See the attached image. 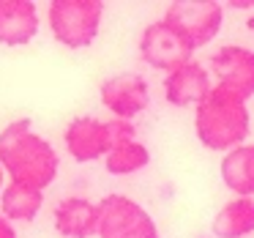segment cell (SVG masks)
Listing matches in <instances>:
<instances>
[{
	"mask_svg": "<svg viewBox=\"0 0 254 238\" xmlns=\"http://www.w3.org/2000/svg\"><path fill=\"white\" fill-rule=\"evenodd\" d=\"M213 85L216 82L210 79L208 66H202L199 61H189L164 77V99H167V104L178 107V110L197 107L210 93Z\"/></svg>",
	"mask_w": 254,
	"mask_h": 238,
	"instance_id": "10",
	"label": "cell"
},
{
	"mask_svg": "<svg viewBox=\"0 0 254 238\" xmlns=\"http://www.w3.org/2000/svg\"><path fill=\"white\" fill-rule=\"evenodd\" d=\"M0 238H19V236H17V227H14V222H8L3 214H0Z\"/></svg>",
	"mask_w": 254,
	"mask_h": 238,
	"instance_id": "17",
	"label": "cell"
},
{
	"mask_svg": "<svg viewBox=\"0 0 254 238\" xmlns=\"http://www.w3.org/2000/svg\"><path fill=\"white\" fill-rule=\"evenodd\" d=\"M39 33V8L33 0H0V44L25 47Z\"/></svg>",
	"mask_w": 254,
	"mask_h": 238,
	"instance_id": "11",
	"label": "cell"
},
{
	"mask_svg": "<svg viewBox=\"0 0 254 238\" xmlns=\"http://www.w3.org/2000/svg\"><path fill=\"white\" fill-rule=\"evenodd\" d=\"M208 72L219 88L232 90L246 101L254 96V50L249 47L224 44L210 55Z\"/></svg>",
	"mask_w": 254,
	"mask_h": 238,
	"instance_id": "8",
	"label": "cell"
},
{
	"mask_svg": "<svg viewBox=\"0 0 254 238\" xmlns=\"http://www.w3.org/2000/svg\"><path fill=\"white\" fill-rule=\"evenodd\" d=\"M52 222L63 238H93L99 236V203L88 197H63L55 205Z\"/></svg>",
	"mask_w": 254,
	"mask_h": 238,
	"instance_id": "12",
	"label": "cell"
},
{
	"mask_svg": "<svg viewBox=\"0 0 254 238\" xmlns=\"http://www.w3.org/2000/svg\"><path fill=\"white\" fill-rule=\"evenodd\" d=\"M249 132H252L249 101L235 96L232 90L213 85L210 93L194 107V134L202 148L230 154L246 145Z\"/></svg>",
	"mask_w": 254,
	"mask_h": 238,
	"instance_id": "2",
	"label": "cell"
},
{
	"mask_svg": "<svg viewBox=\"0 0 254 238\" xmlns=\"http://www.w3.org/2000/svg\"><path fill=\"white\" fill-rule=\"evenodd\" d=\"M161 19L170 22L197 52L219 36L221 22H224V8L216 0H175L167 6Z\"/></svg>",
	"mask_w": 254,
	"mask_h": 238,
	"instance_id": "6",
	"label": "cell"
},
{
	"mask_svg": "<svg viewBox=\"0 0 254 238\" xmlns=\"http://www.w3.org/2000/svg\"><path fill=\"white\" fill-rule=\"evenodd\" d=\"M139 58L148 63L150 69L159 72H175L178 66L194 61V50L189 47V41L172 28L164 19H156L139 36Z\"/></svg>",
	"mask_w": 254,
	"mask_h": 238,
	"instance_id": "7",
	"label": "cell"
},
{
	"mask_svg": "<svg viewBox=\"0 0 254 238\" xmlns=\"http://www.w3.org/2000/svg\"><path fill=\"white\" fill-rule=\"evenodd\" d=\"M150 164V148L139 140H126L115 145L104 159V170L110 175H134Z\"/></svg>",
	"mask_w": 254,
	"mask_h": 238,
	"instance_id": "16",
	"label": "cell"
},
{
	"mask_svg": "<svg viewBox=\"0 0 254 238\" xmlns=\"http://www.w3.org/2000/svg\"><path fill=\"white\" fill-rule=\"evenodd\" d=\"M216 238H246L254 233V197H232L210 222Z\"/></svg>",
	"mask_w": 254,
	"mask_h": 238,
	"instance_id": "13",
	"label": "cell"
},
{
	"mask_svg": "<svg viewBox=\"0 0 254 238\" xmlns=\"http://www.w3.org/2000/svg\"><path fill=\"white\" fill-rule=\"evenodd\" d=\"M99 238H161L156 219L126 194L99 200Z\"/></svg>",
	"mask_w": 254,
	"mask_h": 238,
	"instance_id": "5",
	"label": "cell"
},
{
	"mask_svg": "<svg viewBox=\"0 0 254 238\" xmlns=\"http://www.w3.org/2000/svg\"><path fill=\"white\" fill-rule=\"evenodd\" d=\"M0 167L14 183L44 192L61 172V156L55 145L33 129L30 118H17L0 132Z\"/></svg>",
	"mask_w": 254,
	"mask_h": 238,
	"instance_id": "1",
	"label": "cell"
},
{
	"mask_svg": "<svg viewBox=\"0 0 254 238\" xmlns=\"http://www.w3.org/2000/svg\"><path fill=\"white\" fill-rule=\"evenodd\" d=\"M52 39L66 50H85L96 41L104 22L101 0H52L47 8Z\"/></svg>",
	"mask_w": 254,
	"mask_h": 238,
	"instance_id": "4",
	"label": "cell"
},
{
	"mask_svg": "<svg viewBox=\"0 0 254 238\" xmlns=\"http://www.w3.org/2000/svg\"><path fill=\"white\" fill-rule=\"evenodd\" d=\"M3 189H6V172H3V167H0V194H3Z\"/></svg>",
	"mask_w": 254,
	"mask_h": 238,
	"instance_id": "18",
	"label": "cell"
},
{
	"mask_svg": "<svg viewBox=\"0 0 254 238\" xmlns=\"http://www.w3.org/2000/svg\"><path fill=\"white\" fill-rule=\"evenodd\" d=\"M99 99L104 104V110L112 112V118L118 121H131L137 115H142L150 104V88L148 79L137 72L128 74H115V77L104 79L99 88Z\"/></svg>",
	"mask_w": 254,
	"mask_h": 238,
	"instance_id": "9",
	"label": "cell"
},
{
	"mask_svg": "<svg viewBox=\"0 0 254 238\" xmlns=\"http://www.w3.org/2000/svg\"><path fill=\"white\" fill-rule=\"evenodd\" d=\"M41 205H44V192L25 183L8 181L0 194V214L8 222H33L41 214Z\"/></svg>",
	"mask_w": 254,
	"mask_h": 238,
	"instance_id": "15",
	"label": "cell"
},
{
	"mask_svg": "<svg viewBox=\"0 0 254 238\" xmlns=\"http://www.w3.org/2000/svg\"><path fill=\"white\" fill-rule=\"evenodd\" d=\"M221 181L235 197H254V145L252 143L224 154V159H221Z\"/></svg>",
	"mask_w": 254,
	"mask_h": 238,
	"instance_id": "14",
	"label": "cell"
},
{
	"mask_svg": "<svg viewBox=\"0 0 254 238\" xmlns=\"http://www.w3.org/2000/svg\"><path fill=\"white\" fill-rule=\"evenodd\" d=\"M126 140H137V126L131 121H118V118L99 121L93 115H77L63 132V145L68 156L79 164L107 159V154Z\"/></svg>",
	"mask_w": 254,
	"mask_h": 238,
	"instance_id": "3",
	"label": "cell"
},
{
	"mask_svg": "<svg viewBox=\"0 0 254 238\" xmlns=\"http://www.w3.org/2000/svg\"><path fill=\"white\" fill-rule=\"evenodd\" d=\"M249 30L254 33V8H252V17H249Z\"/></svg>",
	"mask_w": 254,
	"mask_h": 238,
	"instance_id": "19",
	"label": "cell"
}]
</instances>
